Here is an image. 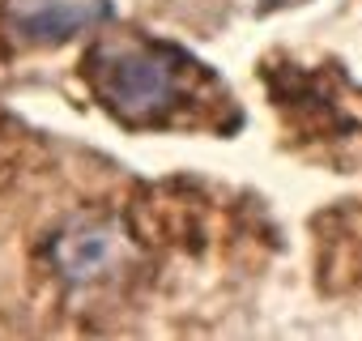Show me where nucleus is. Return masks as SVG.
I'll return each mask as SVG.
<instances>
[{
  "mask_svg": "<svg viewBox=\"0 0 362 341\" xmlns=\"http://www.w3.org/2000/svg\"><path fill=\"white\" fill-rule=\"evenodd\" d=\"M197 64L166 43L149 39H103L86 60V77L107 111L128 124L166 120L192 90Z\"/></svg>",
  "mask_w": 362,
  "mask_h": 341,
  "instance_id": "obj_1",
  "label": "nucleus"
},
{
  "mask_svg": "<svg viewBox=\"0 0 362 341\" xmlns=\"http://www.w3.org/2000/svg\"><path fill=\"white\" fill-rule=\"evenodd\" d=\"M107 9L103 5H86V0H43V5L18 13V30L26 39H69L86 26H94Z\"/></svg>",
  "mask_w": 362,
  "mask_h": 341,
  "instance_id": "obj_2",
  "label": "nucleus"
},
{
  "mask_svg": "<svg viewBox=\"0 0 362 341\" xmlns=\"http://www.w3.org/2000/svg\"><path fill=\"white\" fill-rule=\"evenodd\" d=\"M115 256V239L107 231H73L69 239H60L56 260L73 282H90L94 273H103Z\"/></svg>",
  "mask_w": 362,
  "mask_h": 341,
  "instance_id": "obj_3",
  "label": "nucleus"
}]
</instances>
